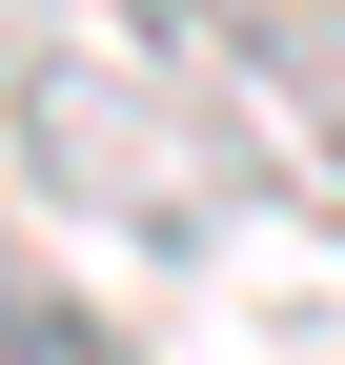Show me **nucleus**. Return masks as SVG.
<instances>
[{
	"mask_svg": "<svg viewBox=\"0 0 345 365\" xmlns=\"http://www.w3.org/2000/svg\"><path fill=\"white\" fill-rule=\"evenodd\" d=\"M0 102H21V163L61 182L81 223H122V244H203V223L244 203L224 122H203L163 61H102V41H21V61H0Z\"/></svg>",
	"mask_w": 345,
	"mask_h": 365,
	"instance_id": "f257e3e1",
	"label": "nucleus"
},
{
	"mask_svg": "<svg viewBox=\"0 0 345 365\" xmlns=\"http://www.w3.org/2000/svg\"><path fill=\"white\" fill-rule=\"evenodd\" d=\"M122 41H143V61L224 122V163H244V182H284L305 223H345V102L284 61L264 21H224V0H122Z\"/></svg>",
	"mask_w": 345,
	"mask_h": 365,
	"instance_id": "f03ea898",
	"label": "nucleus"
},
{
	"mask_svg": "<svg viewBox=\"0 0 345 365\" xmlns=\"http://www.w3.org/2000/svg\"><path fill=\"white\" fill-rule=\"evenodd\" d=\"M0 365H122V345L81 325V304L41 284V264H0Z\"/></svg>",
	"mask_w": 345,
	"mask_h": 365,
	"instance_id": "7ed1b4c3",
	"label": "nucleus"
},
{
	"mask_svg": "<svg viewBox=\"0 0 345 365\" xmlns=\"http://www.w3.org/2000/svg\"><path fill=\"white\" fill-rule=\"evenodd\" d=\"M21 41H61V21H41V0H0V61H21Z\"/></svg>",
	"mask_w": 345,
	"mask_h": 365,
	"instance_id": "20e7f679",
	"label": "nucleus"
},
{
	"mask_svg": "<svg viewBox=\"0 0 345 365\" xmlns=\"http://www.w3.org/2000/svg\"><path fill=\"white\" fill-rule=\"evenodd\" d=\"M305 21H325V41H345V0H305Z\"/></svg>",
	"mask_w": 345,
	"mask_h": 365,
	"instance_id": "39448f33",
	"label": "nucleus"
}]
</instances>
